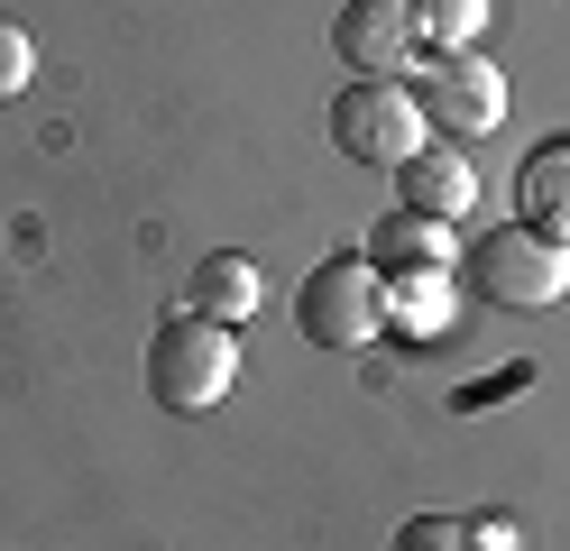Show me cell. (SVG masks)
I'll return each mask as SVG.
<instances>
[{
	"label": "cell",
	"mask_w": 570,
	"mask_h": 551,
	"mask_svg": "<svg viewBox=\"0 0 570 551\" xmlns=\"http://www.w3.org/2000/svg\"><path fill=\"white\" fill-rule=\"evenodd\" d=\"M377 304L405 341H433V331H451L460 294H451V267H396V276H377Z\"/></svg>",
	"instance_id": "9"
},
{
	"label": "cell",
	"mask_w": 570,
	"mask_h": 551,
	"mask_svg": "<svg viewBox=\"0 0 570 551\" xmlns=\"http://www.w3.org/2000/svg\"><path fill=\"white\" fill-rule=\"evenodd\" d=\"M488 10H497V0H405V19H414V47H433V56L479 47V37H488Z\"/></svg>",
	"instance_id": "12"
},
{
	"label": "cell",
	"mask_w": 570,
	"mask_h": 551,
	"mask_svg": "<svg viewBox=\"0 0 570 551\" xmlns=\"http://www.w3.org/2000/svg\"><path fill=\"white\" fill-rule=\"evenodd\" d=\"M295 331L313 350H368L386 331V304H377V267L368 257H323L304 285H295Z\"/></svg>",
	"instance_id": "3"
},
{
	"label": "cell",
	"mask_w": 570,
	"mask_h": 551,
	"mask_svg": "<svg viewBox=\"0 0 570 551\" xmlns=\"http://www.w3.org/2000/svg\"><path fill=\"white\" fill-rule=\"evenodd\" d=\"M460 533H470V551H515V533L497 524V514H470V524H460Z\"/></svg>",
	"instance_id": "15"
},
{
	"label": "cell",
	"mask_w": 570,
	"mask_h": 551,
	"mask_svg": "<svg viewBox=\"0 0 570 551\" xmlns=\"http://www.w3.org/2000/svg\"><path fill=\"white\" fill-rule=\"evenodd\" d=\"M423 138H433L423 129V101L396 73H350V92L332 101V147L350 166H405Z\"/></svg>",
	"instance_id": "2"
},
{
	"label": "cell",
	"mask_w": 570,
	"mask_h": 551,
	"mask_svg": "<svg viewBox=\"0 0 570 551\" xmlns=\"http://www.w3.org/2000/svg\"><path fill=\"white\" fill-rule=\"evenodd\" d=\"M470 276H479L488 304H507V313H543V304H561V294H570V248L515 220V230H488V239L470 248Z\"/></svg>",
	"instance_id": "4"
},
{
	"label": "cell",
	"mask_w": 570,
	"mask_h": 551,
	"mask_svg": "<svg viewBox=\"0 0 570 551\" xmlns=\"http://www.w3.org/2000/svg\"><path fill=\"white\" fill-rule=\"evenodd\" d=\"M515 220L570 248V138H552V147H533V157H524V175H515Z\"/></svg>",
	"instance_id": "8"
},
{
	"label": "cell",
	"mask_w": 570,
	"mask_h": 551,
	"mask_svg": "<svg viewBox=\"0 0 570 551\" xmlns=\"http://www.w3.org/2000/svg\"><path fill=\"white\" fill-rule=\"evenodd\" d=\"M258 304H267V285H258V267H248L239 248H222V257H203V267H194V304H185V313L230 322V331H239Z\"/></svg>",
	"instance_id": "11"
},
{
	"label": "cell",
	"mask_w": 570,
	"mask_h": 551,
	"mask_svg": "<svg viewBox=\"0 0 570 551\" xmlns=\"http://www.w3.org/2000/svg\"><path fill=\"white\" fill-rule=\"evenodd\" d=\"M332 47L350 56V73H396L414 56V19L405 0H350V10L332 19Z\"/></svg>",
	"instance_id": "7"
},
{
	"label": "cell",
	"mask_w": 570,
	"mask_h": 551,
	"mask_svg": "<svg viewBox=\"0 0 570 551\" xmlns=\"http://www.w3.org/2000/svg\"><path fill=\"white\" fill-rule=\"evenodd\" d=\"M414 101H423V129H442L460 147V138L507 120V73H497L488 56H470V47L460 56H423V92Z\"/></svg>",
	"instance_id": "5"
},
{
	"label": "cell",
	"mask_w": 570,
	"mask_h": 551,
	"mask_svg": "<svg viewBox=\"0 0 570 551\" xmlns=\"http://www.w3.org/2000/svg\"><path fill=\"white\" fill-rule=\"evenodd\" d=\"M396 551H470V533H460L451 514H414V524L396 533Z\"/></svg>",
	"instance_id": "14"
},
{
	"label": "cell",
	"mask_w": 570,
	"mask_h": 551,
	"mask_svg": "<svg viewBox=\"0 0 570 551\" xmlns=\"http://www.w3.org/2000/svg\"><path fill=\"white\" fill-rule=\"evenodd\" d=\"M396 203L423 211V220H460V211L479 203V166H470V147H433V138H423L414 157L396 166Z\"/></svg>",
	"instance_id": "6"
},
{
	"label": "cell",
	"mask_w": 570,
	"mask_h": 551,
	"mask_svg": "<svg viewBox=\"0 0 570 551\" xmlns=\"http://www.w3.org/2000/svg\"><path fill=\"white\" fill-rule=\"evenodd\" d=\"M368 267L377 276H396V267H451V220H423V211H386L377 230H368Z\"/></svg>",
	"instance_id": "10"
},
{
	"label": "cell",
	"mask_w": 570,
	"mask_h": 551,
	"mask_svg": "<svg viewBox=\"0 0 570 551\" xmlns=\"http://www.w3.org/2000/svg\"><path fill=\"white\" fill-rule=\"evenodd\" d=\"M230 377H239L230 322H203V313L157 322V341H148V386H157L166 414H212V404L230 395Z\"/></svg>",
	"instance_id": "1"
},
{
	"label": "cell",
	"mask_w": 570,
	"mask_h": 551,
	"mask_svg": "<svg viewBox=\"0 0 570 551\" xmlns=\"http://www.w3.org/2000/svg\"><path fill=\"white\" fill-rule=\"evenodd\" d=\"M28 73H38V47H28V28H19V19H0V101H19V92H28Z\"/></svg>",
	"instance_id": "13"
}]
</instances>
